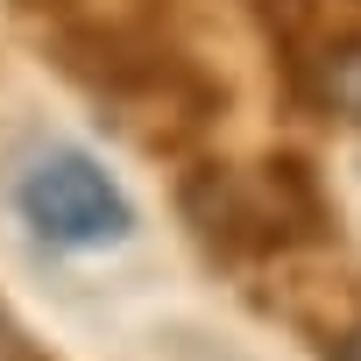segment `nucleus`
Masks as SVG:
<instances>
[{"mask_svg": "<svg viewBox=\"0 0 361 361\" xmlns=\"http://www.w3.org/2000/svg\"><path fill=\"white\" fill-rule=\"evenodd\" d=\"M50 64L85 85L142 149L185 156L227 121V78L156 15H64L43 29Z\"/></svg>", "mask_w": 361, "mask_h": 361, "instance_id": "1", "label": "nucleus"}, {"mask_svg": "<svg viewBox=\"0 0 361 361\" xmlns=\"http://www.w3.org/2000/svg\"><path fill=\"white\" fill-rule=\"evenodd\" d=\"M177 213H185L192 241L227 269L340 241L333 185L305 149H262L255 163L192 156L177 170Z\"/></svg>", "mask_w": 361, "mask_h": 361, "instance_id": "2", "label": "nucleus"}, {"mask_svg": "<svg viewBox=\"0 0 361 361\" xmlns=\"http://www.w3.org/2000/svg\"><path fill=\"white\" fill-rule=\"evenodd\" d=\"M15 213L36 241L50 248H71V255H92V248H121L135 234V199L128 185L92 156V149H71V142H50L22 177H15Z\"/></svg>", "mask_w": 361, "mask_h": 361, "instance_id": "3", "label": "nucleus"}, {"mask_svg": "<svg viewBox=\"0 0 361 361\" xmlns=\"http://www.w3.org/2000/svg\"><path fill=\"white\" fill-rule=\"evenodd\" d=\"M276 71L290 106L361 128V22H319L305 43L276 50Z\"/></svg>", "mask_w": 361, "mask_h": 361, "instance_id": "4", "label": "nucleus"}, {"mask_svg": "<svg viewBox=\"0 0 361 361\" xmlns=\"http://www.w3.org/2000/svg\"><path fill=\"white\" fill-rule=\"evenodd\" d=\"M0 361H50V354H43V340H36L8 305H0Z\"/></svg>", "mask_w": 361, "mask_h": 361, "instance_id": "5", "label": "nucleus"}, {"mask_svg": "<svg viewBox=\"0 0 361 361\" xmlns=\"http://www.w3.org/2000/svg\"><path fill=\"white\" fill-rule=\"evenodd\" d=\"M326 354H333V361H361V312H347V319L333 326V340H326Z\"/></svg>", "mask_w": 361, "mask_h": 361, "instance_id": "6", "label": "nucleus"}]
</instances>
